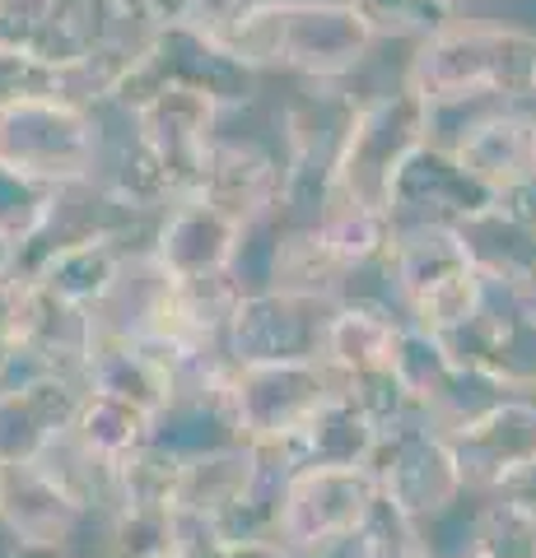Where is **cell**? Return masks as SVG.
Listing matches in <instances>:
<instances>
[{"instance_id":"29","label":"cell","mask_w":536,"mask_h":558,"mask_svg":"<svg viewBox=\"0 0 536 558\" xmlns=\"http://www.w3.org/2000/svg\"><path fill=\"white\" fill-rule=\"evenodd\" d=\"M472 549L480 558H536V498L495 494L472 521Z\"/></svg>"},{"instance_id":"34","label":"cell","mask_w":536,"mask_h":558,"mask_svg":"<svg viewBox=\"0 0 536 558\" xmlns=\"http://www.w3.org/2000/svg\"><path fill=\"white\" fill-rule=\"evenodd\" d=\"M365 14L373 33H434L443 14H434L425 0H350Z\"/></svg>"},{"instance_id":"30","label":"cell","mask_w":536,"mask_h":558,"mask_svg":"<svg viewBox=\"0 0 536 558\" xmlns=\"http://www.w3.org/2000/svg\"><path fill=\"white\" fill-rule=\"evenodd\" d=\"M345 558H434V549H429L420 521H410L396 512L392 502L373 498L365 526L345 545Z\"/></svg>"},{"instance_id":"19","label":"cell","mask_w":536,"mask_h":558,"mask_svg":"<svg viewBox=\"0 0 536 558\" xmlns=\"http://www.w3.org/2000/svg\"><path fill=\"white\" fill-rule=\"evenodd\" d=\"M448 154L486 196L523 186L536 178V117L523 108L490 112L476 126H466Z\"/></svg>"},{"instance_id":"35","label":"cell","mask_w":536,"mask_h":558,"mask_svg":"<svg viewBox=\"0 0 536 558\" xmlns=\"http://www.w3.org/2000/svg\"><path fill=\"white\" fill-rule=\"evenodd\" d=\"M61 0H0V43L28 51L47 24L61 20Z\"/></svg>"},{"instance_id":"32","label":"cell","mask_w":536,"mask_h":558,"mask_svg":"<svg viewBox=\"0 0 536 558\" xmlns=\"http://www.w3.org/2000/svg\"><path fill=\"white\" fill-rule=\"evenodd\" d=\"M168 558H289L275 539H234L192 517H178V539Z\"/></svg>"},{"instance_id":"6","label":"cell","mask_w":536,"mask_h":558,"mask_svg":"<svg viewBox=\"0 0 536 558\" xmlns=\"http://www.w3.org/2000/svg\"><path fill=\"white\" fill-rule=\"evenodd\" d=\"M378 488L365 470H294L275 508V545L289 558H336L365 526Z\"/></svg>"},{"instance_id":"20","label":"cell","mask_w":536,"mask_h":558,"mask_svg":"<svg viewBox=\"0 0 536 558\" xmlns=\"http://www.w3.org/2000/svg\"><path fill=\"white\" fill-rule=\"evenodd\" d=\"M0 526L14 535V545H80V531L90 526V517L33 461L0 465Z\"/></svg>"},{"instance_id":"3","label":"cell","mask_w":536,"mask_h":558,"mask_svg":"<svg viewBox=\"0 0 536 558\" xmlns=\"http://www.w3.org/2000/svg\"><path fill=\"white\" fill-rule=\"evenodd\" d=\"M429 140H434V112H429L406 84L396 94H378L369 102H359L336 135L326 182H322V201H341V205L388 215L396 178H402V168L410 163V154L425 149Z\"/></svg>"},{"instance_id":"31","label":"cell","mask_w":536,"mask_h":558,"mask_svg":"<svg viewBox=\"0 0 536 558\" xmlns=\"http://www.w3.org/2000/svg\"><path fill=\"white\" fill-rule=\"evenodd\" d=\"M51 373L47 363L24 344V275L0 279V391Z\"/></svg>"},{"instance_id":"40","label":"cell","mask_w":536,"mask_h":558,"mask_svg":"<svg viewBox=\"0 0 536 558\" xmlns=\"http://www.w3.org/2000/svg\"><path fill=\"white\" fill-rule=\"evenodd\" d=\"M425 5L434 10V14H453V10H462V5H466V0H425Z\"/></svg>"},{"instance_id":"13","label":"cell","mask_w":536,"mask_h":558,"mask_svg":"<svg viewBox=\"0 0 536 558\" xmlns=\"http://www.w3.org/2000/svg\"><path fill=\"white\" fill-rule=\"evenodd\" d=\"M187 201L211 205L248 229V223L285 209V159L266 145H252V140L215 135L196 163V182Z\"/></svg>"},{"instance_id":"5","label":"cell","mask_w":536,"mask_h":558,"mask_svg":"<svg viewBox=\"0 0 536 558\" xmlns=\"http://www.w3.org/2000/svg\"><path fill=\"white\" fill-rule=\"evenodd\" d=\"M0 168L47 186H84L103 168V126L61 98H20L0 108Z\"/></svg>"},{"instance_id":"9","label":"cell","mask_w":536,"mask_h":558,"mask_svg":"<svg viewBox=\"0 0 536 558\" xmlns=\"http://www.w3.org/2000/svg\"><path fill=\"white\" fill-rule=\"evenodd\" d=\"M466 494H532L536 488V400L499 396L443 433Z\"/></svg>"},{"instance_id":"23","label":"cell","mask_w":536,"mask_h":558,"mask_svg":"<svg viewBox=\"0 0 536 558\" xmlns=\"http://www.w3.org/2000/svg\"><path fill=\"white\" fill-rule=\"evenodd\" d=\"M396 336H402V317L383 303L369 299H341L332 322L322 336V368L336 381H359L373 373L392 368L396 354Z\"/></svg>"},{"instance_id":"11","label":"cell","mask_w":536,"mask_h":558,"mask_svg":"<svg viewBox=\"0 0 536 558\" xmlns=\"http://www.w3.org/2000/svg\"><path fill=\"white\" fill-rule=\"evenodd\" d=\"M443 340L462 368L490 381L499 396L536 400V299H499V293H490L486 307Z\"/></svg>"},{"instance_id":"1","label":"cell","mask_w":536,"mask_h":558,"mask_svg":"<svg viewBox=\"0 0 536 558\" xmlns=\"http://www.w3.org/2000/svg\"><path fill=\"white\" fill-rule=\"evenodd\" d=\"M378 33L350 0H252L219 47L257 70L303 80H345L369 57Z\"/></svg>"},{"instance_id":"33","label":"cell","mask_w":536,"mask_h":558,"mask_svg":"<svg viewBox=\"0 0 536 558\" xmlns=\"http://www.w3.org/2000/svg\"><path fill=\"white\" fill-rule=\"evenodd\" d=\"M20 98H57L51 94V65L28 57L24 47L0 43V108Z\"/></svg>"},{"instance_id":"18","label":"cell","mask_w":536,"mask_h":558,"mask_svg":"<svg viewBox=\"0 0 536 558\" xmlns=\"http://www.w3.org/2000/svg\"><path fill=\"white\" fill-rule=\"evenodd\" d=\"M486 201L490 196L453 163V154L429 140L425 149L410 154V163L396 178L388 219H392V229H402V223H457Z\"/></svg>"},{"instance_id":"17","label":"cell","mask_w":536,"mask_h":558,"mask_svg":"<svg viewBox=\"0 0 536 558\" xmlns=\"http://www.w3.org/2000/svg\"><path fill=\"white\" fill-rule=\"evenodd\" d=\"M238 242H243V223H234L229 215L201 201H178L164 209L145 256L172 284H196V279L229 275Z\"/></svg>"},{"instance_id":"38","label":"cell","mask_w":536,"mask_h":558,"mask_svg":"<svg viewBox=\"0 0 536 558\" xmlns=\"http://www.w3.org/2000/svg\"><path fill=\"white\" fill-rule=\"evenodd\" d=\"M5 558H80L75 545H14Z\"/></svg>"},{"instance_id":"26","label":"cell","mask_w":536,"mask_h":558,"mask_svg":"<svg viewBox=\"0 0 536 558\" xmlns=\"http://www.w3.org/2000/svg\"><path fill=\"white\" fill-rule=\"evenodd\" d=\"M313 229H318L322 247L332 252V260L345 275L383 260L388 247H392V233H396L388 215H373V209H359V205H341V201L318 205Z\"/></svg>"},{"instance_id":"15","label":"cell","mask_w":536,"mask_h":558,"mask_svg":"<svg viewBox=\"0 0 536 558\" xmlns=\"http://www.w3.org/2000/svg\"><path fill=\"white\" fill-rule=\"evenodd\" d=\"M84 400L75 373H38L0 391V465H33L61 438H71Z\"/></svg>"},{"instance_id":"21","label":"cell","mask_w":536,"mask_h":558,"mask_svg":"<svg viewBox=\"0 0 536 558\" xmlns=\"http://www.w3.org/2000/svg\"><path fill=\"white\" fill-rule=\"evenodd\" d=\"M65 20L75 28L84 61L108 84L122 80V70L141 61L164 33V24L154 20V10L145 0H75L65 10Z\"/></svg>"},{"instance_id":"36","label":"cell","mask_w":536,"mask_h":558,"mask_svg":"<svg viewBox=\"0 0 536 558\" xmlns=\"http://www.w3.org/2000/svg\"><path fill=\"white\" fill-rule=\"evenodd\" d=\"M248 5H252V0H192V10H187L182 28H192L196 38L219 47L234 33V24L248 14Z\"/></svg>"},{"instance_id":"28","label":"cell","mask_w":536,"mask_h":558,"mask_svg":"<svg viewBox=\"0 0 536 558\" xmlns=\"http://www.w3.org/2000/svg\"><path fill=\"white\" fill-rule=\"evenodd\" d=\"M61 196H65L61 186H47V182H33V178L0 168V238H10L24 256L33 242H43L57 229Z\"/></svg>"},{"instance_id":"12","label":"cell","mask_w":536,"mask_h":558,"mask_svg":"<svg viewBox=\"0 0 536 558\" xmlns=\"http://www.w3.org/2000/svg\"><path fill=\"white\" fill-rule=\"evenodd\" d=\"M341 381L322 363H252L229 368V400L243 442H285Z\"/></svg>"},{"instance_id":"41","label":"cell","mask_w":536,"mask_h":558,"mask_svg":"<svg viewBox=\"0 0 536 558\" xmlns=\"http://www.w3.org/2000/svg\"><path fill=\"white\" fill-rule=\"evenodd\" d=\"M453 558H480V554H476L472 545H466V549H462V554H453Z\"/></svg>"},{"instance_id":"25","label":"cell","mask_w":536,"mask_h":558,"mask_svg":"<svg viewBox=\"0 0 536 558\" xmlns=\"http://www.w3.org/2000/svg\"><path fill=\"white\" fill-rule=\"evenodd\" d=\"M257 484V447L238 442L205 457H187L178 465V488H172V512L192 521H219L234 508H243Z\"/></svg>"},{"instance_id":"7","label":"cell","mask_w":536,"mask_h":558,"mask_svg":"<svg viewBox=\"0 0 536 558\" xmlns=\"http://www.w3.org/2000/svg\"><path fill=\"white\" fill-rule=\"evenodd\" d=\"M164 84H178V89H196L215 102L219 112L229 108H243V102L257 94V75L252 70L229 57L224 47L196 38L192 28H164L159 43H154L141 61H135L131 70H122V80L112 84L108 102L117 112L135 117L145 108V102L164 89Z\"/></svg>"},{"instance_id":"39","label":"cell","mask_w":536,"mask_h":558,"mask_svg":"<svg viewBox=\"0 0 536 558\" xmlns=\"http://www.w3.org/2000/svg\"><path fill=\"white\" fill-rule=\"evenodd\" d=\"M5 275H20V247L10 238H0V279Z\"/></svg>"},{"instance_id":"8","label":"cell","mask_w":536,"mask_h":558,"mask_svg":"<svg viewBox=\"0 0 536 558\" xmlns=\"http://www.w3.org/2000/svg\"><path fill=\"white\" fill-rule=\"evenodd\" d=\"M369 475H373L378 498L392 502L402 517L420 521V526L448 517L466 498L453 447L425 418H406V424H392L378 433Z\"/></svg>"},{"instance_id":"24","label":"cell","mask_w":536,"mask_h":558,"mask_svg":"<svg viewBox=\"0 0 536 558\" xmlns=\"http://www.w3.org/2000/svg\"><path fill=\"white\" fill-rule=\"evenodd\" d=\"M80 381L94 396H112L122 405L141 410V414H159L172 400V373L168 363H159L141 340H122V336H94L90 354L80 363Z\"/></svg>"},{"instance_id":"10","label":"cell","mask_w":536,"mask_h":558,"mask_svg":"<svg viewBox=\"0 0 536 558\" xmlns=\"http://www.w3.org/2000/svg\"><path fill=\"white\" fill-rule=\"evenodd\" d=\"M341 299H313L289 289H257L238 293V303L224 322V359L229 368L252 363H318L322 336Z\"/></svg>"},{"instance_id":"22","label":"cell","mask_w":536,"mask_h":558,"mask_svg":"<svg viewBox=\"0 0 536 558\" xmlns=\"http://www.w3.org/2000/svg\"><path fill=\"white\" fill-rule=\"evenodd\" d=\"M281 447L294 470H365L378 447V424L336 387Z\"/></svg>"},{"instance_id":"27","label":"cell","mask_w":536,"mask_h":558,"mask_svg":"<svg viewBox=\"0 0 536 558\" xmlns=\"http://www.w3.org/2000/svg\"><path fill=\"white\" fill-rule=\"evenodd\" d=\"M150 424H154L150 414L122 405V400L84 391L71 438H75V447L90 451L94 461H103V465H122L127 457H135V451L150 442Z\"/></svg>"},{"instance_id":"4","label":"cell","mask_w":536,"mask_h":558,"mask_svg":"<svg viewBox=\"0 0 536 558\" xmlns=\"http://www.w3.org/2000/svg\"><path fill=\"white\" fill-rule=\"evenodd\" d=\"M383 266L402 299V322L429 336H453L490 299L448 223H402L392 233Z\"/></svg>"},{"instance_id":"2","label":"cell","mask_w":536,"mask_h":558,"mask_svg":"<svg viewBox=\"0 0 536 558\" xmlns=\"http://www.w3.org/2000/svg\"><path fill=\"white\" fill-rule=\"evenodd\" d=\"M406 89L429 112L476 98H536V33L509 24H439L415 47Z\"/></svg>"},{"instance_id":"16","label":"cell","mask_w":536,"mask_h":558,"mask_svg":"<svg viewBox=\"0 0 536 558\" xmlns=\"http://www.w3.org/2000/svg\"><path fill=\"white\" fill-rule=\"evenodd\" d=\"M457 233L480 284L499 299H536V223L513 215L495 196L466 219L448 223Z\"/></svg>"},{"instance_id":"37","label":"cell","mask_w":536,"mask_h":558,"mask_svg":"<svg viewBox=\"0 0 536 558\" xmlns=\"http://www.w3.org/2000/svg\"><path fill=\"white\" fill-rule=\"evenodd\" d=\"M145 5L154 10V20L164 28H178L187 20V10H192V0H145Z\"/></svg>"},{"instance_id":"14","label":"cell","mask_w":536,"mask_h":558,"mask_svg":"<svg viewBox=\"0 0 536 558\" xmlns=\"http://www.w3.org/2000/svg\"><path fill=\"white\" fill-rule=\"evenodd\" d=\"M122 270H127V247L112 229L47 242L38 256L20 266V275L33 289L47 293L51 303L80 312V317H94V312L108 303V293L117 289Z\"/></svg>"}]
</instances>
